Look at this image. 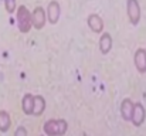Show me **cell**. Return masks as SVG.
<instances>
[{"instance_id": "6da1fadb", "label": "cell", "mask_w": 146, "mask_h": 136, "mask_svg": "<svg viewBox=\"0 0 146 136\" xmlns=\"http://www.w3.org/2000/svg\"><path fill=\"white\" fill-rule=\"evenodd\" d=\"M43 131L47 136H64L68 131V122L62 118L48 119L44 122Z\"/></svg>"}, {"instance_id": "7a4b0ae2", "label": "cell", "mask_w": 146, "mask_h": 136, "mask_svg": "<svg viewBox=\"0 0 146 136\" xmlns=\"http://www.w3.org/2000/svg\"><path fill=\"white\" fill-rule=\"evenodd\" d=\"M16 20H17V27L20 30V33L23 34H27L33 24H31V11L27 9V6L21 4L17 7L16 10Z\"/></svg>"}, {"instance_id": "3957f363", "label": "cell", "mask_w": 146, "mask_h": 136, "mask_svg": "<svg viewBox=\"0 0 146 136\" xmlns=\"http://www.w3.org/2000/svg\"><path fill=\"white\" fill-rule=\"evenodd\" d=\"M126 14L131 24L136 26L141 21V4L138 0H126Z\"/></svg>"}, {"instance_id": "277c9868", "label": "cell", "mask_w": 146, "mask_h": 136, "mask_svg": "<svg viewBox=\"0 0 146 136\" xmlns=\"http://www.w3.org/2000/svg\"><path fill=\"white\" fill-rule=\"evenodd\" d=\"M47 23V11L41 7L37 6L33 11H31V24L36 30H41Z\"/></svg>"}, {"instance_id": "5b68a950", "label": "cell", "mask_w": 146, "mask_h": 136, "mask_svg": "<svg viewBox=\"0 0 146 136\" xmlns=\"http://www.w3.org/2000/svg\"><path fill=\"white\" fill-rule=\"evenodd\" d=\"M61 16V6L57 0H51L47 6V20L50 24H57Z\"/></svg>"}, {"instance_id": "8992f818", "label": "cell", "mask_w": 146, "mask_h": 136, "mask_svg": "<svg viewBox=\"0 0 146 136\" xmlns=\"http://www.w3.org/2000/svg\"><path fill=\"white\" fill-rule=\"evenodd\" d=\"M87 24H88V27L92 33H95V34L104 33V20L97 13H92L87 17Z\"/></svg>"}, {"instance_id": "52a82bcc", "label": "cell", "mask_w": 146, "mask_h": 136, "mask_svg": "<svg viewBox=\"0 0 146 136\" xmlns=\"http://www.w3.org/2000/svg\"><path fill=\"white\" fill-rule=\"evenodd\" d=\"M112 44H113V40H112V36L109 34V33H101V37H99V51H101V54H104V55H106V54H109L111 52V50H112Z\"/></svg>"}, {"instance_id": "ba28073f", "label": "cell", "mask_w": 146, "mask_h": 136, "mask_svg": "<svg viewBox=\"0 0 146 136\" xmlns=\"http://www.w3.org/2000/svg\"><path fill=\"white\" fill-rule=\"evenodd\" d=\"M21 109L26 115H34V95L27 92L21 99Z\"/></svg>"}, {"instance_id": "9c48e42d", "label": "cell", "mask_w": 146, "mask_h": 136, "mask_svg": "<svg viewBox=\"0 0 146 136\" xmlns=\"http://www.w3.org/2000/svg\"><path fill=\"white\" fill-rule=\"evenodd\" d=\"M133 108H135V103L129 99V98H125L121 103V115L125 121H132V116H133Z\"/></svg>"}, {"instance_id": "30bf717a", "label": "cell", "mask_w": 146, "mask_h": 136, "mask_svg": "<svg viewBox=\"0 0 146 136\" xmlns=\"http://www.w3.org/2000/svg\"><path fill=\"white\" fill-rule=\"evenodd\" d=\"M135 67L139 72H146V50L138 48L135 52Z\"/></svg>"}, {"instance_id": "8fae6325", "label": "cell", "mask_w": 146, "mask_h": 136, "mask_svg": "<svg viewBox=\"0 0 146 136\" xmlns=\"http://www.w3.org/2000/svg\"><path fill=\"white\" fill-rule=\"evenodd\" d=\"M145 108H143V105L142 103H135V108H133V116H132V123L135 125V126H141L142 123H143V121H145Z\"/></svg>"}, {"instance_id": "7c38bea8", "label": "cell", "mask_w": 146, "mask_h": 136, "mask_svg": "<svg viewBox=\"0 0 146 136\" xmlns=\"http://www.w3.org/2000/svg\"><path fill=\"white\" fill-rule=\"evenodd\" d=\"M11 128V118H10V113L4 109H0V132L1 133H6L9 132Z\"/></svg>"}, {"instance_id": "4fadbf2b", "label": "cell", "mask_w": 146, "mask_h": 136, "mask_svg": "<svg viewBox=\"0 0 146 136\" xmlns=\"http://www.w3.org/2000/svg\"><path fill=\"white\" fill-rule=\"evenodd\" d=\"M46 99L43 95H34V115L36 116H41L46 111Z\"/></svg>"}, {"instance_id": "5bb4252c", "label": "cell", "mask_w": 146, "mask_h": 136, "mask_svg": "<svg viewBox=\"0 0 146 136\" xmlns=\"http://www.w3.org/2000/svg\"><path fill=\"white\" fill-rule=\"evenodd\" d=\"M4 9L9 14H13L17 10V0H4Z\"/></svg>"}, {"instance_id": "9a60e30c", "label": "cell", "mask_w": 146, "mask_h": 136, "mask_svg": "<svg viewBox=\"0 0 146 136\" xmlns=\"http://www.w3.org/2000/svg\"><path fill=\"white\" fill-rule=\"evenodd\" d=\"M14 136H29L27 129H26L24 126H19V128L16 129V132H14Z\"/></svg>"}, {"instance_id": "2e32d148", "label": "cell", "mask_w": 146, "mask_h": 136, "mask_svg": "<svg viewBox=\"0 0 146 136\" xmlns=\"http://www.w3.org/2000/svg\"><path fill=\"white\" fill-rule=\"evenodd\" d=\"M41 136H44V135H41Z\"/></svg>"}]
</instances>
